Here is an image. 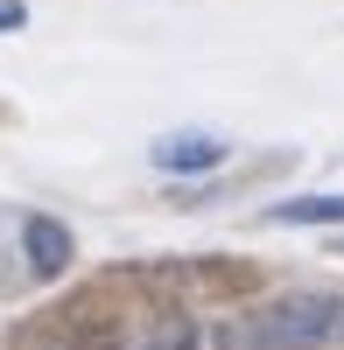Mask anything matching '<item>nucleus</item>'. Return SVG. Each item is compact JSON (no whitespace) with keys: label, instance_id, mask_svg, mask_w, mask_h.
Returning <instances> with one entry per match:
<instances>
[{"label":"nucleus","instance_id":"f257e3e1","mask_svg":"<svg viewBox=\"0 0 344 350\" xmlns=\"http://www.w3.org/2000/svg\"><path fill=\"white\" fill-rule=\"evenodd\" d=\"M344 343V295H288L253 308L239 329H225V350H330Z\"/></svg>","mask_w":344,"mask_h":350},{"label":"nucleus","instance_id":"f03ea898","mask_svg":"<svg viewBox=\"0 0 344 350\" xmlns=\"http://www.w3.org/2000/svg\"><path fill=\"white\" fill-rule=\"evenodd\" d=\"M225 154H232V140H218V133H204V126L162 133L155 148H148V161H155L162 175H218V168H225Z\"/></svg>","mask_w":344,"mask_h":350},{"label":"nucleus","instance_id":"7ed1b4c3","mask_svg":"<svg viewBox=\"0 0 344 350\" xmlns=\"http://www.w3.org/2000/svg\"><path fill=\"white\" fill-rule=\"evenodd\" d=\"M21 252H28V273H36V280H56L71 267V231L56 217H28L21 224Z\"/></svg>","mask_w":344,"mask_h":350},{"label":"nucleus","instance_id":"20e7f679","mask_svg":"<svg viewBox=\"0 0 344 350\" xmlns=\"http://www.w3.org/2000/svg\"><path fill=\"white\" fill-rule=\"evenodd\" d=\"M267 224H323V231H344V189H317V196L267 203Z\"/></svg>","mask_w":344,"mask_h":350},{"label":"nucleus","instance_id":"39448f33","mask_svg":"<svg viewBox=\"0 0 344 350\" xmlns=\"http://www.w3.org/2000/svg\"><path fill=\"white\" fill-rule=\"evenodd\" d=\"M28 21V8H21V0H0V28H21Z\"/></svg>","mask_w":344,"mask_h":350},{"label":"nucleus","instance_id":"423d86ee","mask_svg":"<svg viewBox=\"0 0 344 350\" xmlns=\"http://www.w3.org/2000/svg\"><path fill=\"white\" fill-rule=\"evenodd\" d=\"M337 239H344V231H337Z\"/></svg>","mask_w":344,"mask_h":350}]
</instances>
